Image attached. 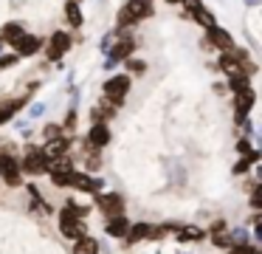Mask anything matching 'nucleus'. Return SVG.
<instances>
[{
  "label": "nucleus",
  "mask_w": 262,
  "mask_h": 254,
  "mask_svg": "<svg viewBox=\"0 0 262 254\" xmlns=\"http://www.w3.org/2000/svg\"><path fill=\"white\" fill-rule=\"evenodd\" d=\"M99 209H102L104 214H121V209H124V198L102 195V198H99Z\"/></svg>",
  "instance_id": "obj_8"
},
{
  "label": "nucleus",
  "mask_w": 262,
  "mask_h": 254,
  "mask_svg": "<svg viewBox=\"0 0 262 254\" xmlns=\"http://www.w3.org/2000/svg\"><path fill=\"white\" fill-rule=\"evenodd\" d=\"M88 141H91L93 147H104L110 141V130H107V124H102V122H96L91 127V135H88Z\"/></svg>",
  "instance_id": "obj_9"
},
{
  "label": "nucleus",
  "mask_w": 262,
  "mask_h": 254,
  "mask_svg": "<svg viewBox=\"0 0 262 254\" xmlns=\"http://www.w3.org/2000/svg\"><path fill=\"white\" fill-rule=\"evenodd\" d=\"M65 150H68V141H65V139H54L51 144H46V150H42V155H46V161H51V158H59V155H65Z\"/></svg>",
  "instance_id": "obj_14"
},
{
  "label": "nucleus",
  "mask_w": 262,
  "mask_h": 254,
  "mask_svg": "<svg viewBox=\"0 0 262 254\" xmlns=\"http://www.w3.org/2000/svg\"><path fill=\"white\" fill-rule=\"evenodd\" d=\"M0 175L9 181V184H20V164L14 161V155H9V152H3L0 155Z\"/></svg>",
  "instance_id": "obj_5"
},
{
  "label": "nucleus",
  "mask_w": 262,
  "mask_h": 254,
  "mask_svg": "<svg viewBox=\"0 0 262 254\" xmlns=\"http://www.w3.org/2000/svg\"><path fill=\"white\" fill-rule=\"evenodd\" d=\"M130 68H133V71H144V65H141L138 60H133V62H130Z\"/></svg>",
  "instance_id": "obj_25"
},
{
  "label": "nucleus",
  "mask_w": 262,
  "mask_h": 254,
  "mask_svg": "<svg viewBox=\"0 0 262 254\" xmlns=\"http://www.w3.org/2000/svg\"><path fill=\"white\" fill-rule=\"evenodd\" d=\"M181 3L186 6V11H189V14H194V11L200 9V0H181Z\"/></svg>",
  "instance_id": "obj_23"
},
{
  "label": "nucleus",
  "mask_w": 262,
  "mask_h": 254,
  "mask_svg": "<svg viewBox=\"0 0 262 254\" xmlns=\"http://www.w3.org/2000/svg\"><path fill=\"white\" fill-rule=\"evenodd\" d=\"M245 167H248V164H245V161H239L237 167H234V172H237V175H239V172H245Z\"/></svg>",
  "instance_id": "obj_26"
},
{
  "label": "nucleus",
  "mask_w": 262,
  "mask_h": 254,
  "mask_svg": "<svg viewBox=\"0 0 262 254\" xmlns=\"http://www.w3.org/2000/svg\"><path fill=\"white\" fill-rule=\"evenodd\" d=\"M231 90L237 93V90H243V88H251V82H248V73H237V76H231Z\"/></svg>",
  "instance_id": "obj_19"
},
{
  "label": "nucleus",
  "mask_w": 262,
  "mask_h": 254,
  "mask_svg": "<svg viewBox=\"0 0 262 254\" xmlns=\"http://www.w3.org/2000/svg\"><path fill=\"white\" fill-rule=\"evenodd\" d=\"M127 231H130V220H124L121 214H113V220L107 223V235H113V237H124Z\"/></svg>",
  "instance_id": "obj_13"
},
{
  "label": "nucleus",
  "mask_w": 262,
  "mask_h": 254,
  "mask_svg": "<svg viewBox=\"0 0 262 254\" xmlns=\"http://www.w3.org/2000/svg\"><path fill=\"white\" fill-rule=\"evenodd\" d=\"M74 254H99V243L93 237H76Z\"/></svg>",
  "instance_id": "obj_15"
},
{
  "label": "nucleus",
  "mask_w": 262,
  "mask_h": 254,
  "mask_svg": "<svg viewBox=\"0 0 262 254\" xmlns=\"http://www.w3.org/2000/svg\"><path fill=\"white\" fill-rule=\"evenodd\" d=\"M194 20L200 23V26H206V28H211V26H217V20H214V14H211L209 9H203V6H200L198 11H194Z\"/></svg>",
  "instance_id": "obj_18"
},
{
  "label": "nucleus",
  "mask_w": 262,
  "mask_h": 254,
  "mask_svg": "<svg viewBox=\"0 0 262 254\" xmlns=\"http://www.w3.org/2000/svg\"><path fill=\"white\" fill-rule=\"evenodd\" d=\"M166 3H181V0H166Z\"/></svg>",
  "instance_id": "obj_28"
},
{
  "label": "nucleus",
  "mask_w": 262,
  "mask_h": 254,
  "mask_svg": "<svg viewBox=\"0 0 262 254\" xmlns=\"http://www.w3.org/2000/svg\"><path fill=\"white\" fill-rule=\"evenodd\" d=\"M234 105H237V122H243L245 113H248V107L254 105V90H251V88L237 90V99H234Z\"/></svg>",
  "instance_id": "obj_7"
},
{
  "label": "nucleus",
  "mask_w": 262,
  "mask_h": 254,
  "mask_svg": "<svg viewBox=\"0 0 262 254\" xmlns=\"http://www.w3.org/2000/svg\"><path fill=\"white\" fill-rule=\"evenodd\" d=\"M206 40H209V45H214V48H220V51H231L234 48L231 34L223 31V28H217V26L206 28Z\"/></svg>",
  "instance_id": "obj_3"
},
{
  "label": "nucleus",
  "mask_w": 262,
  "mask_h": 254,
  "mask_svg": "<svg viewBox=\"0 0 262 254\" xmlns=\"http://www.w3.org/2000/svg\"><path fill=\"white\" fill-rule=\"evenodd\" d=\"M231 254H256V248H251V246H239V248H231Z\"/></svg>",
  "instance_id": "obj_24"
},
{
  "label": "nucleus",
  "mask_w": 262,
  "mask_h": 254,
  "mask_svg": "<svg viewBox=\"0 0 262 254\" xmlns=\"http://www.w3.org/2000/svg\"><path fill=\"white\" fill-rule=\"evenodd\" d=\"M57 130H59L57 124H51V127H46V133H48V135H51V139H54V135H57Z\"/></svg>",
  "instance_id": "obj_27"
},
{
  "label": "nucleus",
  "mask_w": 262,
  "mask_h": 254,
  "mask_svg": "<svg viewBox=\"0 0 262 254\" xmlns=\"http://www.w3.org/2000/svg\"><path fill=\"white\" fill-rule=\"evenodd\" d=\"M200 237H203V231H200V229H186V231H183V240H200Z\"/></svg>",
  "instance_id": "obj_22"
},
{
  "label": "nucleus",
  "mask_w": 262,
  "mask_h": 254,
  "mask_svg": "<svg viewBox=\"0 0 262 254\" xmlns=\"http://www.w3.org/2000/svg\"><path fill=\"white\" fill-rule=\"evenodd\" d=\"M133 48H136V43H133L130 37H127V40H121V43L116 45L113 51H110V62H107V65H116L119 60H124V56H130V54H133Z\"/></svg>",
  "instance_id": "obj_10"
},
{
  "label": "nucleus",
  "mask_w": 262,
  "mask_h": 254,
  "mask_svg": "<svg viewBox=\"0 0 262 254\" xmlns=\"http://www.w3.org/2000/svg\"><path fill=\"white\" fill-rule=\"evenodd\" d=\"M149 14H152V3H149V0H130V3L121 6V11H119V26L121 28L133 26V23L144 20V17H149Z\"/></svg>",
  "instance_id": "obj_1"
},
{
  "label": "nucleus",
  "mask_w": 262,
  "mask_h": 254,
  "mask_svg": "<svg viewBox=\"0 0 262 254\" xmlns=\"http://www.w3.org/2000/svg\"><path fill=\"white\" fill-rule=\"evenodd\" d=\"M17 60H20L17 54H6V56H0V71H3V68H12V65H17Z\"/></svg>",
  "instance_id": "obj_21"
},
{
  "label": "nucleus",
  "mask_w": 262,
  "mask_h": 254,
  "mask_svg": "<svg viewBox=\"0 0 262 254\" xmlns=\"http://www.w3.org/2000/svg\"><path fill=\"white\" fill-rule=\"evenodd\" d=\"M144 235H149V226H147V223H141V226H133V231H130V240L136 243V240H141Z\"/></svg>",
  "instance_id": "obj_20"
},
{
  "label": "nucleus",
  "mask_w": 262,
  "mask_h": 254,
  "mask_svg": "<svg viewBox=\"0 0 262 254\" xmlns=\"http://www.w3.org/2000/svg\"><path fill=\"white\" fill-rule=\"evenodd\" d=\"M127 90H130V76H127V73H121V76H113L110 82H104V96H107L113 105H119V102L124 99Z\"/></svg>",
  "instance_id": "obj_2"
},
{
  "label": "nucleus",
  "mask_w": 262,
  "mask_h": 254,
  "mask_svg": "<svg viewBox=\"0 0 262 254\" xmlns=\"http://www.w3.org/2000/svg\"><path fill=\"white\" fill-rule=\"evenodd\" d=\"M40 169H46V155L37 150H29V158H26V172L37 175Z\"/></svg>",
  "instance_id": "obj_12"
},
{
  "label": "nucleus",
  "mask_w": 262,
  "mask_h": 254,
  "mask_svg": "<svg viewBox=\"0 0 262 254\" xmlns=\"http://www.w3.org/2000/svg\"><path fill=\"white\" fill-rule=\"evenodd\" d=\"M71 184H74V186H79V189H88V192L99 189V181L88 178V175H79V172H71Z\"/></svg>",
  "instance_id": "obj_17"
},
{
  "label": "nucleus",
  "mask_w": 262,
  "mask_h": 254,
  "mask_svg": "<svg viewBox=\"0 0 262 254\" xmlns=\"http://www.w3.org/2000/svg\"><path fill=\"white\" fill-rule=\"evenodd\" d=\"M65 14H68V23L74 28L82 26V11H79V3H76V0H68V3H65Z\"/></svg>",
  "instance_id": "obj_16"
},
{
  "label": "nucleus",
  "mask_w": 262,
  "mask_h": 254,
  "mask_svg": "<svg viewBox=\"0 0 262 254\" xmlns=\"http://www.w3.org/2000/svg\"><path fill=\"white\" fill-rule=\"evenodd\" d=\"M68 48H71V37H68V34H62V31H57L51 37V43H48V60H51V62L59 60Z\"/></svg>",
  "instance_id": "obj_6"
},
{
  "label": "nucleus",
  "mask_w": 262,
  "mask_h": 254,
  "mask_svg": "<svg viewBox=\"0 0 262 254\" xmlns=\"http://www.w3.org/2000/svg\"><path fill=\"white\" fill-rule=\"evenodd\" d=\"M40 48H42V40L34 37V34H26V31H23V37L14 43V54L17 56H31V54H37Z\"/></svg>",
  "instance_id": "obj_4"
},
{
  "label": "nucleus",
  "mask_w": 262,
  "mask_h": 254,
  "mask_svg": "<svg viewBox=\"0 0 262 254\" xmlns=\"http://www.w3.org/2000/svg\"><path fill=\"white\" fill-rule=\"evenodd\" d=\"M20 37H23V26H20V23H6V26H3V31H0V40H3V43H9V45H14Z\"/></svg>",
  "instance_id": "obj_11"
}]
</instances>
